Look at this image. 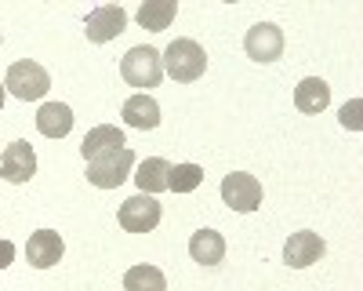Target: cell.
<instances>
[{"mask_svg": "<svg viewBox=\"0 0 363 291\" xmlns=\"http://www.w3.org/2000/svg\"><path fill=\"white\" fill-rule=\"evenodd\" d=\"M131 171H135V153L128 146H116V150H106L87 160V182L99 190H116L131 179Z\"/></svg>", "mask_w": 363, "mask_h": 291, "instance_id": "cell-1", "label": "cell"}, {"mask_svg": "<svg viewBox=\"0 0 363 291\" xmlns=\"http://www.w3.org/2000/svg\"><path fill=\"white\" fill-rule=\"evenodd\" d=\"M207 70V55L196 40L189 37H182V40H171V48L164 51V73L178 84H193L200 80Z\"/></svg>", "mask_w": 363, "mask_h": 291, "instance_id": "cell-2", "label": "cell"}, {"mask_svg": "<svg viewBox=\"0 0 363 291\" xmlns=\"http://www.w3.org/2000/svg\"><path fill=\"white\" fill-rule=\"evenodd\" d=\"M120 77L131 87H157L164 80V58L157 48H131L120 58Z\"/></svg>", "mask_w": 363, "mask_h": 291, "instance_id": "cell-3", "label": "cell"}, {"mask_svg": "<svg viewBox=\"0 0 363 291\" xmlns=\"http://www.w3.org/2000/svg\"><path fill=\"white\" fill-rule=\"evenodd\" d=\"M51 87V77L40 62H33V58H22V62L8 66V77H4V92H11L15 99L22 102H33L40 95H48Z\"/></svg>", "mask_w": 363, "mask_h": 291, "instance_id": "cell-4", "label": "cell"}, {"mask_svg": "<svg viewBox=\"0 0 363 291\" xmlns=\"http://www.w3.org/2000/svg\"><path fill=\"white\" fill-rule=\"evenodd\" d=\"M222 200L229 204L233 212H258L262 208V182L247 171H233L222 179Z\"/></svg>", "mask_w": 363, "mask_h": 291, "instance_id": "cell-5", "label": "cell"}, {"mask_svg": "<svg viewBox=\"0 0 363 291\" xmlns=\"http://www.w3.org/2000/svg\"><path fill=\"white\" fill-rule=\"evenodd\" d=\"M160 200L149 197V193H138V197H128L124 204H120V226H124L128 233H149L160 226Z\"/></svg>", "mask_w": 363, "mask_h": 291, "instance_id": "cell-6", "label": "cell"}, {"mask_svg": "<svg viewBox=\"0 0 363 291\" xmlns=\"http://www.w3.org/2000/svg\"><path fill=\"white\" fill-rule=\"evenodd\" d=\"M124 29H128V11L120 4H102L84 22V33H87L91 44H109V40H116L120 33H124Z\"/></svg>", "mask_w": 363, "mask_h": 291, "instance_id": "cell-7", "label": "cell"}, {"mask_svg": "<svg viewBox=\"0 0 363 291\" xmlns=\"http://www.w3.org/2000/svg\"><path fill=\"white\" fill-rule=\"evenodd\" d=\"M244 48H247V55L255 58V62H277V58L284 55V33H280V26H272V22L251 26L247 37H244Z\"/></svg>", "mask_w": 363, "mask_h": 291, "instance_id": "cell-8", "label": "cell"}, {"mask_svg": "<svg viewBox=\"0 0 363 291\" xmlns=\"http://www.w3.org/2000/svg\"><path fill=\"white\" fill-rule=\"evenodd\" d=\"M37 175V153L29 142H11L4 157H0V179L4 182H29Z\"/></svg>", "mask_w": 363, "mask_h": 291, "instance_id": "cell-9", "label": "cell"}, {"mask_svg": "<svg viewBox=\"0 0 363 291\" xmlns=\"http://www.w3.org/2000/svg\"><path fill=\"white\" fill-rule=\"evenodd\" d=\"M323 251H327V244H323L320 233L298 229V233H291V241L284 244V262L294 266V270H306V266H313V262L323 258Z\"/></svg>", "mask_w": 363, "mask_h": 291, "instance_id": "cell-10", "label": "cell"}, {"mask_svg": "<svg viewBox=\"0 0 363 291\" xmlns=\"http://www.w3.org/2000/svg\"><path fill=\"white\" fill-rule=\"evenodd\" d=\"M62 251H66V244L55 229H37L26 244V258H29V266H37V270L58 266V262H62Z\"/></svg>", "mask_w": 363, "mask_h": 291, "instance_id": "cell-11", "label": "cell"}, {"mask_svg": "<svg viewBox=\"0 0 363 291\" xmlns=\"http://www.w3.org/2000/svg\"><path fill=\"white\" fill-rule=\"evenodd\" d=\"M124 124H128V128H138V131H153V128L160 124V106H157V99L145 95V92L131 95V99L124 102Z\"/></svg>", "mask_w": 363, "mask_h": 291, "instance_id": "cell-12", "label": "cell"}, {"mask_svg": "<svg viewBox=\"0 0 363 291\" xmlns=\"http://www.w3.org/2000/svg\"><path fill=\"white\" fill-rule=\"evenodd\" d=\"M37 131L48 138H66L73 131V109L66 102H44L37 113Z\"/></svg>", "mask_w": 363, "mask_h": 291, "instance_id": "cell-13", "label": "cell"}, {"mask_svg": "<svg viewBox=\"0 0 363 291\" xmlns=\"http://www.w3.org/2000/svg\"><path fill=\"white\" fill-rule=\"evenodd\" d=\"M189 255H193V262H200V266H218V262L225 258L222 233H215V229H196L193 241H189Z\"/></svg>", "mask_w": 363, "mask_h": 291, "instance_id": "cell-14", "label": "cell"}, {"mask_svg": "<svg viewBox=\"0 0 363 291\" xmlns=\"http://www.w3.org/2000/svg\"><path fill=\"white\" fill-rule=\"evenodd\" d=\"M167 175H171V164H167L164 157H145V160L138 164V171L131 175V179L138 182V190H142V193L157 197V193H164V190H167Z\"/></svg>", "mask_w": 363, "mask_h": 291, "instance_id": "cell-15", "label": "cell"}, {"mask_svg": "<svg viewBox=\"0 0 363 291\" xmlns=\"http://www.w3.org/2000/svg\"><path fill=\"white\" fill-rule=\"evenodd\" d=\"M327 102H330V87L320 77H306V80L294 87V106L301 113H323Z\"/></svg>", "mask_w": 363, "mask_h": 291, "instance_id": "cell-16", "label": "cell"}, {"mask_svg": "<svg viewBox=\"0 0 363 291\" xmlns=\"http://www.w3.org/2000/svg\"><path fill=\"white\" fill-rule=\"evenodd\" d=\"M174 15H178L174 0H145L135 18H138L142 29H149V33H164V29L174 22Z\"/></svg>", "mask_w": 363, "mask_h": 291, "instance_id": "cell-17", "label": "cell"}, {"mask_svg": "<svg viewBox=\"0 0 363 291\" xmlns=\"http://www.w3.org/2000/svg\"><path fill=\"white\" fill-rule=\"evenodd\" d=\"M116 146H124V131L113 128V124H99V128H91V131L84 135L80 153H84V160H91V157H99V153H106V150H116Z\"/></svg>", "mask_w": 363, "mask_h": 291, "instance_id": "cell-18", "label": "cell"}, {"mask_svg": "<svg viewBox=\"0 0 363 291\" xmlns=\"http://www.w3.org/2000/svg\"><path fill=\"white\" fill-rule=\"evenodd\" d=\"M124 291H167V277L157 266H131L124 273Z\"/></svg>", "mask_w": 363, "mask_h": 291, "instance_id": "cell-19", "label": "cell"}, {"mask_svg": "<svg viewBox=\"0 0 363 291\" xmlns=\"http://www.w3.org/2000/svg\"><path fill=\"white\" fill-rule=\"evenodd\" d=\"M200 182H203L200 164H174L167 175V190H174V193H193V190H200Z\"/></svg>", "mask_w": 363, "mask_h": 291, "instance_id": "cell-20", "label": "cell"}, {"mask_svg": "<svg viewBox=\"0 0 363 291\" xmlns=\"http://www.w3.org/2000/svg\"><path fill=\"white\" fill-rule=\"evenodd\" d=\"M359 109H363V102H359V99L345 102V109H342V124H345V128H352V131H359V128H363V121H359Z\"/></svg>", "mask_w": 363, "mask_h": 291, "instance_id": "cell-21", "label": "cell"}, {"mask_svg": "<svg viewBox=\"0 0 363 291\" xmlns=\"http://www.w3.org/2000/svg\"><path fill=\"white\" fill-rule=\"evenodd\" d=\"M15 262V244L11 241H0V270H8Z\"/></svg>", "mask_w": 363, "mask_h": 291, "instance_id": "cell-22", "label": "cell"}, {"mask_svg": "<svg viewBox=\"0 0 363 291\" xmlns=\"http://www.w3.org/2000/svg\"><path fill=\"white\" fill-rule=\"evenodd\" d=\"M4 99H8V92H4V84H0V109H4Z\"/></svg>", "mask_w": 363, "mask_h": 291, "instance_id": "cell-23", "label": "cell"}]
</instances>
